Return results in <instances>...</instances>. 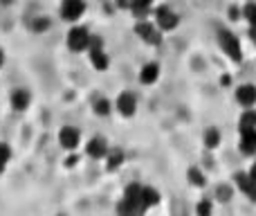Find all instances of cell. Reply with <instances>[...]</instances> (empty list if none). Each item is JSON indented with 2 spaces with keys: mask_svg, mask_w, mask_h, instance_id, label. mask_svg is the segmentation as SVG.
I'll return each mask as SVG.
<instances>
[{
  "mask_svg": "<svg viewBox=\"0 0 256 216\" xmlns=\"http://www.w3.org/2000/svg\"><path fill=\"white\" fill-rule=\"evenodd\" d=\"M117 212L124 216H132V214H142L146 212L144 205H142V185L140 182H132L124 189L120 205H117Z\"/></svg>",
  "mask_w": 256,
  "mask_h": 216,
  "instance_id": "cell-1",
  "label": "cell"
},
{
  "mask_svg": "<svg viewBox=\"0 0 256 216\" xmlns=\"http://www.w3.org/2000/svg\"><path fill=\"white\" fill-rule=\"evenodd\" d=\"M90 43H92V34H90L88 27H84V25L70 27V32H68V36H66L68 50H72V52H76V54L88 52Z\"/></svg>",
  "mask_w": 256,
  "mask_h": 216,
  "instance_id": "cell-2",
  "label": "cell"
},
{
  "mask_svg": "<svg viewBox=\"0 0 256 216\" xmlns=\"http://www.w3.org/2000/svg\"><path fill=\"white\" fill-rule=\"evenodd\" d=\"M88 59H90V66L97 72H106L110 68V57L106 54V48H104L102 39H97V36H92V43L88 48Z\"/></svg>",
  "mask_w": 256,
  "mask_h": 216,
  "instance_id": "cell-3",
  "label": "cell"
},
{
  "mask_svg": "<svg viewBox=\"0 0 256 216\" xmlns=\"http://www.w3.org/2000/svg\"><path fill=\"white\" fill-rule=\"evenodd\" d=\"M135 34L140 36V41H144L146 45H160L162 43V30L155 25V21H146V18H140L135 23Z\"/></svg>",
  "mask_w": 256,
  "mask_h": 216,
  "instance_id": "cell-4",
  "label": "cell"
},
{
  "mask_svg": "<svg viewBox=\"0 0 256 216\" xmlns=\"http://www.w3.org/2000/svg\"><path fill=\"white\" fill-rule=\"evenodd\" d=\"M86 14V0H61L58 18L66 23H79Z\"/></svg>",
  "mask_w": 256,
  "mask_h": 216,
  "instance_id": "cell-5",
  "label": "cell"
},
{
  "mask_svg": "<svg viewBox=\"0 0 256 216\" xmlns=\"http://www.w3.org/2000/svg\"><path fill=\"white\" fill-rule=\"evenodd\" d=\"M56 142L63 151L72 153V151H76L81 144V131L76 126H70V124L61 126V131H58V135H56Z\"/></svg>",
  "mask_w": 256,
  "mask_h": 216,
  "instance_id": "cell-6",
  "label": "cell"
},
{
  "mask_svg": "<svg viewBox=\"0 0 256 216\" xmlns=\"http://www.w3.org/2000/svg\"><path fill=\"white\" fill-rule=\"evenodd\" d=\"M153 16H155V25H158L162 32H173L178 25H180V16H178L171 7H166V5H160V7L155 9Z\"/></svg>",
  "mask_w": 256,
  "mask_h": 216,
  "instance_id": "cell-7",
  "label": "cell"
},
{
  "mask_svg": "<svg viewBox=\"0 0 256 216\" xmlns=\"http://www.w3.org/2000/svg\"><path fill=\"white\" fill-rule=\"evenodd\" d=\"M112 104H115L117 113H120L122 117H126V119L132 117V115L137 113V97L130 93V90H124V93H120Z\"/></svg>",
  "mask_w": 256,
  "mask_h": 216,
  "instance_id": "cell-8",
  "label": "cell"
},
{
  "mask_svg": "<svg viewBox=\"0 0 256 216\" xmlns=\"http://www.w3.org/2000/svg\"><path fill=\"white\" fill-rule=\"evenodd\" d=\"M108 151H110V144H108V140L106 137H102V135L90 137L88 144H86V155L92 158V160H104Z\"/></svg>",
  "mask_w": 256,
  "mask_h": 216,
  "instance_id": "cell-9",
  "label": "cell"
},
{
  "mask_svg": "<svg viewBox=\"0 0 256 216\" xmlns=\"http://www.w3.org/2000/svg\"><path fill=\"white\" fill-rule=\"evenodd\" d=\"M32 104V93L27 88H14L9 95V106L14 113H25Z\"/></svg>",
  "mask_w": 256,
  "mask_h": 216,
  "instance_id": "cell-10",
  "label": "cell"
},
{
  "mask_svg": "<svg viewBox=\"0 0 256 216\" xmlns=\"http://www.w3.org/2000/svg\"><path fill=\"white\" fill-rule=\"evenodd\" d=\"M220 48L225 50V54H230V59H234V61H240L243 59V54H240V43H238V39H236L232 32H220Z\"/></svg>",
  "mask_w": 256,
  "mask_h": 216,
  "instance_id": "cell-11",
  "label": "cell"
},
{
  "mask_svg": "<svg viewBox=\"0 0 256 216\" xmlns=\"http://www.w3.org/2000/svg\"><path fill=\"white\" fill-rule=\"evenodd\" d=\"M158 79H160V63H155V61L144 63L142 70H140V84L142 86H153Z\"/></svg>",
  "mask_w": 256,
  "mask_h": 216,
  "instance_id": "cell-12",
  "label": "cell"
},
{
  "mask_svg": "<svg viewBox=\"0 0 256 216\" xmlns=\"http://www.w3.org/2000/svg\"><path fill=\"white\" fill-rule=\"evenodd\" d=\"M153 3H155V0H130L128 9H130V14L137 18V21H140V18L148 16V12L153 9Z\"/></svg>",
  "mask_w": 256,
  "mask_h": 216,
  "instance_id": "cell-13",
  "label": "cell"
},
{
  "mask_svg": "<svg viewBox=\"0 0 256 216\" xmlns=\"http://www.w3.org/2000/svg\"><path fill=\"white\" fill-rule=\"evenodd\" d=\"M236 99H238L243 106H254L256 104V86L252 84H245L236 90Z\"/></svg>",
  "mask_w": 256,
  "mask_h": 216,
  "instance_id": "cell-14",
  "label": "cell"
},
{
  "mask_svg": "<svg viewBox=\"0 0 256 216\" xmlns=\"http://www.w3.org/2000/svg\"><path fill=\"white\" fill-rule=\"evenodd\" d=\"M104 160H106V171H117V169L124 164L126 155H124V151L122 149H110Z\"/></svg>",
  "mask_w": 256,
  "mask_h": 216,
  "instance_id": "cell-15",
  "label": "cell"
},
{
  "mask_svg": "<svg viewBox=\"0 0 256 216\" xmlns=\"http://www.w3.org/2000/svg\"><path fill=\"white\" fill-rule=\"evenodd\" d=\"M158 203H160V191L148 185H142V205H144V209L155 207Z\"/></svg>",
  "mask_w": 256,
  "mask_h": 216,
  "instance_id": "cell-16",
  "label": "cell"
},
{
  "mask_svg": "<svg viewBox=\"0 0 256 216\" xmlns=\"http://www.w3.org/2000/svg\"><path fill=\"white\" fill-rule=\"evenodd\" d=\"M240 151L245 155H254L256 153V128L248 133H240Z\"/></svg>",
  "mask_w": 256,
  "mask_h": 216,
  "instance_id": "cell-17",
  "label": "cell"
},
{
  "mask_svg": "<svg viewBox=\"0 0 256 216\" xmlns=\"http://www.w3.org/2000/svg\"><path fill=\"white\" fill-rule=\"evenodd\" d=\"M112 110H115V104H112L110 99H106V97H99V99H94L92 102V113L97 115V117H108Z\"/></svg>",
  "mask_w": 256,
  "mask_h": 216,
  "instance_id": "cell-18",
  "label": "cell"
},
{
  "mask_svg": "<svg viewBox=\"0 0 256 216\" xmlns=\"http://www.w3.org/2000/svg\"><path fill=\"white\" fill-rule=\"evenodd\" d=\"M236 185H238L248 196H252L256 191V180L250 176V173H238V176H236Z\"/></svg>",
  "mask_w": 256,
  "mask_h": 216,
  "instance_id": "cell-19",
  "label": "cell"
},
{
  "mask_svg": "<svg viewBox=\"0 0 256 216\" xmlns=\"http://www.w3.org/2000/svg\"><path fill=\"white\" fill-rule=\"evenodd\" d=\"M238 128L240 133H248V131H254L256 128V113L254 110H245L238 119Z\"/></svg>",
  "mask_w": 256,
  "mask_h": 216,
  "instance_id": "cell-20",
  "label": "cell"
},
{
  "mask_svg": "<svg viewBox=\"0 0 256 216\" xmlns=\"http://www.w3.org/2000/svg\"><path fill=\"white\" fill-rule=\"evenodd\" d=\"M9 162H12V146H9L7 142L0 140V173L7 171Z\"/></svg>",
  "mask_w": 256,
  "mask_h": 216,
  "instance_id": "cell-21",
  "label": "cell"
},
{
  "mask_svg": "<svg viewBox=\"0 0 256 216\" xmlns=\"http://www.w3.org/2000/svg\"><path fill=\"white\" fill-rule=\"evenodd\" d=\"M218 144H220V133L216 128H207V133H204V146L207 149H216Z\"/></svg>",
  "mask_w": 256,
  "mask_h": 216,
  "instance_id": "cell-22",
  "label": "cell"
},
{
  "mask_svg": "<svg viewBox=\"0 0 256 216\" xmlns=\"http://www.w3.org/2000/svg\"><path fill=\"white\" fill-rule=\"evenodd\" d=\"M50 25H52V21H50L48 16H36L34 21H32V32H34V34H40V32H45Z\"/></svg>",
  "mask_w": 256,
  "mask_h": 216,
  "instance_id": "cell-23",
  "label": "cell"
},
{
  "mask_svg": "<svg viewBox=\"0 0 256 216\" xmlns=\"http://www.w3.org/2000/svg\"><path fill=\"white\" fill-rule=\"evenodd\" d=\"M189 180H191V185H194V187H204V182H207V180H204V176L196 167L189 169Z\"/></svg>",
  "mask_w": 256,
  "mask_h": 216,
  "instance_id": "cell-24",
  "label": "cell"
},
{
  "mask_svg": "<svg viewBox=\"0 0 256 216\" xmlns=\"http://www.w3.org/2000/svg\"><path fill=\"white\" fill-rule=\"evenodd\" d=\"M245 18L250 21V25L256 27V5L254 3H250L248 7H245Z\"/></svg>",
  "mask_w": 256,
  "mask_h": 216,
  "instance_id": "cell-25",
  "label": "cell"
},
{
  "mask_svg": "<svg viewBox=\"0 0 256 216\" xmlns=\"http://www.w3.org/2000/svg\"><path fill=\"white\" fill-rule=\"evenodd\" d=\"M196 212H198V214H209V212H212V205L204 200V203H200L198 207H196Z\"/></svg>",
  "mask_w": 256,
  "mask_h": 216,
  "instance_id": "cell-26",
  "label": "cell"
},
{
  "mask_svg": "<svg viewBox=\"0 0 256 216\" xmlns=\"http://www.w3.org/2000/svg\"><path fill=\"white\" fill-rule=\"evenodd\" d=\"M76 162H79V160H76L74 151H72V155H68V158H66V167H68V169H70V167H76Z\"/></svg>",
  "mask_w": 256,
  "mask_h": 216,
  "instance_id": "cell-27",
  "label": "cell"
},
{
  "mask_svg": "<svg viewBox=\"0 0 256 216\" xmlns=\"http://www.w3.org/2000/svg\"><path fill=\"white\" fill-rule=\"evenodd\" d=\"M130 5V0H117V7H128Z\"/></svg>",
  "mask_w": 256,
  "mask_h": 216,
  "instance_id": "cell-28",
  "label": "cell"
},
{
  "mask_svg": "<svg viewBox=\"0 0 256 216\" xmlns=\"http://www.w3.org/2000/svg\"><path fill=\"white\" fill-rule=\"evenodd\" d=\"M2 66H4V52L0 50V68H2Z\"/></svg>",
  "mask_w": 256,
  "mask_h": 216,
  "instance_id": "cell-29",
  "label": "cell"
},
{
  "mask_svg": "<svg viewBox=\"0 0 256 216\" xmlns=\"http://www.w3.org/2000/svg\"><path fill=\"white\" fill-rule=\"evenodd\" d=\"M250 34H252V39H254V43H256V27L252 25V30H250Z\"/></svg>",
  "mask_w": 256,
  "mask_h": 216,
  "instance_id": "cell-30",
  "label": "cell"
},
{
  "mask_svg": "<svg viewBox=\"0 0 256 216\" xmlns=\"http://www.w3.org/2000/svg\"><path fill=\"white\" fill-rule=\"evenodd\" d=\"M250 176H252V178H254V180H256V162H254V167H252V171H250Z\"/></svg>",
  "mask_w": 256,
  "mask_h": 216,
  "instance_id": "cell-31",
  "label": "cell"
},
{
  "mask_svg": "<svg viewBox=\"0 0 256 216\" xmlns=\"http://www.w3.org/2000/svg\"><path fill=\"white\" fill-rule=\"evenodd\" d=\"M252 198H254V200H256V191H254V194H252Z\"/></svg>",
  "mask_w": 256,
  "mask_h": 216,
  "instance_id": "cell-32",
  "label": "cell"
}]
</instances>
